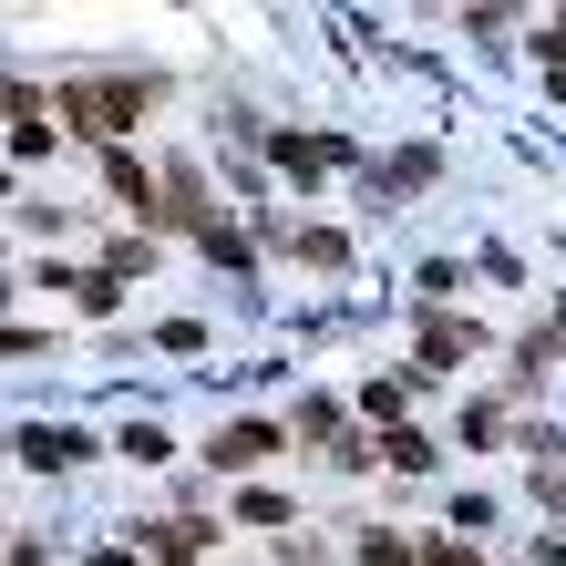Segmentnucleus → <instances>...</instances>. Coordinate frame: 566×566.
Here are the masks:
<instances>
[{"label":"nucleus","mask_w":566,"mask_h":566,"mask_svg":"<svg viewBox=\"0 0 566 566\" xmlns=\"http://www.w3.org/2000/svg\"><path fill=\"white\" fill-rule=\"evenodd\" d=\"M135 104H145V93H114V83H73V93H62V114H83L93 135H124Z\"/></svg>","instance_id":"obj_1"}]
</instances>
